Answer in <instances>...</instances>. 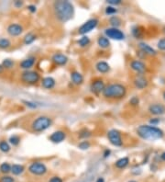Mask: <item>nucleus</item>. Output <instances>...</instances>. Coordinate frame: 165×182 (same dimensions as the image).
Here are the masks:
<instances>
[{"instance_id": "nucleus-1", "label": "nucleus", "mask_w": 165, "mask_h": 182, "mask_svg": "<svg viewBox=\"0 0 165 182\" xmlns=\"http://www.w3.org/2000/svg\"><path fill=\"white\" fill-rule=\"evenodd\" d=\"M53 10L57 19L63 23H65L72 19L74 15L73 5L69 1H55L53 3Z\"/></svg>"}, {"instance_id": "nucleus-2", "label": "nucleus", "mask_w": 165, "mask_h": 182, "mask_svg": "<svg viewBox=\"0 0 165 182\" xmlns=\"http://www.w3.org/2000/svg\"><path fill=\"white\" fill-rule=\"evenodd\" d=\"M137 133L141 139L147 141L160 140L164 136V132L162 129L152 125H139L137 128Z\"/></svg>"}, {"instance_id": "nucleus-3", "label": "nucleus", "mask_w": 165, "mask_h": 182, "mask_svg": "<svg viewBox=\"0 0 165 182\" xmlns=\"http://www.w3.org/2000/svg\"><path fill=\"white\" fill-rule=\"evenodd\" d=\"M103 97L108 99H121L127 95V87L120 83H113L105 86Z\"/></svg>"}, {"instance_id": "nucleus-4", "label": "nucleus", "mask_w": 165, "mask_h": 182, "mask_svg": "<svg viewBox=\"0 0 165 182\" xmlns=\"http://www.w3.org/2000/svg\"><path fill=\"white\" fill-rule=\"evenodd\" d=\"M52 118L42 115V116H39L38 118H36L31 123V128L34 132L36 133H40L43 132L45 130H47L48 128H50V126H52Z\"/></svg>"}, {"instance_id": "nucleus-5", "label": "nucleus", "mask_w": 165, "mask_h": 182, "mask_svg": "<svg viewBox=\"0 0 165 182\" xmlns=\"http://www.w3.org/2000/svg\"><path fill=\"white\" fill-rule=\"evenodd\" d=\"M107 138L109 143L114 146H122L123 140L121 136V133L116 129H111L107 132Z\"/></svg>"}, {"instance_id": "nucleus-6", "label": "nucleus", "mask_w": 165, "mask_h": 182, "mask_svg": "<svg viewBox=\"0 0 165 182\" xmlns=\"http://www.w3.org/2000/svg\"><path fill=\"white\" fill-rule=\"evenodd\" d=\"M98 19H91L89 20H87L86 22H85L78 30V33L81 35H85L88 32H92L94 29L97 28V26L98 25Z\"/></svg>"}, {"instance_id": "nucleus-7", "label": "nucleus", "mask_w": 165, "mask_h": 182, "mask_svg": "<svg viewBox=\"0 0 165 182\" xmlns=\"http://www.w3.org/2000/svg\"><path fill=\"white\" fill-rule=\"evenodd\" d=\"M40 75L36 71L27 70L21 74V80L27 84H36L39 81Z\"/></svg>"}, {"instance_id": "nucleus-8", "label": "nucleus", "mask_w": 165, "mask_h": 182, "mask_svg": "<svg viewBox=\"0 0 165 182\" xmlns=\"http://www.w3.org/2000/svg\"><path fill=\"white\" fill-rule=\"evenodd\" d=\"M29 171L35 176H42L47 172V167L41 162H33L29 167Z\"/></svg>"}, {"instance_id": "nucleus-9", "label": "nucleus", "mask_w": 165, "mask_h": 182, "mask_svg": "<svg viewBox=\"0 0 165 182\" xmlns=\"http://www.w3.org/2000/svg\"><path fill=\"white\" fill-rule=\"evenodd\" d=\"M105 34L106 38H110L116 40H122L125 39V34L123 33V32H121L118 28H107L105 31Z\"/></svg>"}, {"instance_id": "nucleus-10", "label": "nucleus", "mask_w": 165, "mask_h": 182, "mask_svg": "<svg viewBox=\"0 0 165 182\" xmlns=\"http://www.w3.org/2000/svg\"><path fill=\"white\" fill-rule=\"evenodd\" d=\"M105 87V85L104 80H102V79H97V80L93 81V83L91 84L90 89H91V91L94 94L98 95L100 93H103Z\"/></svg>"}, {"instance_id": "nucleus-11", "label": "nucleus", "mask_w": 165, "mask_h": 182, "mask_svg": "<svg viewBox=\"0 0 165 182\" xmlns=\"http://www.w3.org/2000/svg\"><path fill=\"white\" fill-rule=\"evenodd\" d=\"M130 68L133 71H135L136 73L139 74H144L147 70V67H146L145 64L143 62L139 61V60H133L130 63Z\"/></svg>"}, {"instance_id": "nucleus-12", "label": "nucleus", "mask_w": 165, "mask_h": 182, "mask_svg": "<svg viewBox=\"0 0 165 182\" xmlns=\"http://www.w3.org/2000/svg\"><path fill=\"white\" fill-rule=\"evenodd\" d=\"M66 138L65 132L64 131H56L54 133H52L50 136V141H52L54 144H60L62 142H64Z\"/></svg>"}, {"instance_id": "nucleus-13", "label": "nucleus", "mask_w": 165, "mask_h": 182, "mask_svg": "<svg viewBox=\"0 0 165 182\" xmlns=\"http://www.w3.org/2000/svg\"><path fill=\"white\" fill-rule=\"evenodd\" d=\"M149 112L152 115L155 116H161L165 114V107L162 104L159 103H154V104H151L149 107Z\"/></svg>"}, {"instance_id": "nucleus-14", "label": "nucleus", "mask_w": 165, "mask_h": 182, "mask_svg": "<svg viewBox=\"0 0 165 182\" xmlns=\"http://www.w3.org/2000/svg\"><path fill=\"white\" fill-rule=\"evenodd\" d=\"M22 32H23V28H22V26L19 25V24L13 23V24H10V25L7 27V33H8L10 36H19Z\"/></svg>"}, {"instance_id": "nucleus-15", "label": "nucleus", "mask_w": 165, "mask_h": 182, "mask_svg": "<svg viewBox=\"0 0 165 182\" xmlns=\"http://www.w3.org/2000/svg\"><path fill=\"white\" fill-rule=\"evenodd\" d=\"M133 83L138 89H144L149 86V81L142 74H138V76H136Z\"/></svg>"}, {"instance_id": "nucleus-16", "label": "nucleus", "mask_w": 165, "mask_h": 182, "mask_svg": "<svg viewBox=\"0 0 165 182\" xmlns=\"http://www.w3.org/2000/svg\"><path fill=\"white\" fill-rule=\"evenodd\" d=\"M138 46L139 50H140L141 52H143L146 55L154 56V55L157 54V51H156L154 48H152L151 45H149V44H147V43H145V42H139V43L138 44Z\"/></svg>"}, {"instance_id": "nucleus-17", "label": "nucleus", "mask_w": 165, "mask_h": 182, "mask_svg": "<svg viewBox=\"0 0 165 182\" xmlns=\"http://www.w3.org/2000/svg\"><path fill=\"white\" fill-rule=\"evenodd\" d=\"M52 61L57 66H65L68 62V57L63 53H55L52 55Z\"/></svg>"}, {"instance_id": "nucleus-18", "label": "nucleus", "mask_w": 165, "mask_h": 182, "mask_svg": "<svg viewBox=\"0 0 165 182\" xmlns=\"http://www.w3.org/2000/svg\"><path fill=\"white\" fill-rule=\"evenodd\" d=\"M36 62V57L35 56H30L26 59H24L21 63H20V67L22 69H25L26 71L30 68H31L34 64Z\"/></svg>"}, {"instance_id": "nucleus-19", "label": "nucleus", "mask_w": 165, "mask_h": 182, "mask_svg": "<svg viewBox=\"0 0 165 182\" xmlns=\"http://www.w3.org/2000/svg\"><path fill=\"white\" fill-rule=\"evenodd\" d=\"M55 79L51 76H46L41 80V86L46 89H52L55 87Z\"/></svg>"}, {"instance_id": "nucleus-20", "label": "nucleus", "mask_w": 165, "mask_h": 182, "mask_svg": "<svg viewBox=\"0 0 165 182\" xmlns=\"http://www.w3.org/2000/svg\"><path fill=\"white\" fill-rule=\"evenodd\" d=\"M71 79L72 81L73 84L77 85V86H80L84 83V76L83 74L77 71H73L71 73Z\"/></svg>"}, {"instance_id": "nucleus-21", "label": "nucleus", "mask_w": 165, "mask_h": 182, "mask_svg": "<svg viewBox=\"0 0 165 182\" xmlns=\"http://www.w3.org/2000/svg\"><path fill=\"white\" fill-rule=\"evenodd\" d=\"M130 164V158L128 156H124L119 158L116 163H115V167L118 169H123L126 167H128Z\"/></svg>"}, {"instance_id": "nucleus-22", "label": "nucleus", "mask_w": 165, "mask_h": 182, "mask_svg": "<svg viewBox=\"0 0 165 182\" xmlns=\"http://www.w3.org/2000/svg\"><path fill=\"white\" fill-rule=\"evenodd\" d=\"M96 68H97V70L98 71L99 73L102 74L107 73V72L110 70L109 65H108L106 62H104V61H100V62H98V63L96 65Z\"/></svg>"}, {"instance_id": "nucleus-23", "label": "nucleus", "mask_w": 165, "mask_h": 182, "mask_svg": "<svg viewBox=\"0 0 165 182\" xmlns=\"http://www.w3.org/2000/svg\"><path fill=\"white\" fill-rule=\"evenodd\" d=\"M25 168L22 165H19V164H14L13 166H11V172L13 173V175L19 176L20 174H22L24 172Z\"/></svg>"}, {"instance_id": "nucleus-24", "label": "nucleus", "mask_w": 165, "mask_h": 182, "mask_svg": "<svg viewBox=\"0 0 165 182\" xmlns=\"http://www.w3.org/2000/svg\"><path fill=\"white\" fill-rule=\"evenodd\" d=\"M97 44L99 45V47H101L103 49H106L110 46V41L106 37L100 36L97 39Z\"/></svg>"}, {"instance_id": "nucleus-25", "label": "nucleus", "mask_w": 165, "mask_h": 182, "mask_svg": "<svg viewBox=\"0 0 165 182\" xmlns=\"http://www.w3.org/2000/svg\"><path fill=\"white\" fill-rule=\"evenodd\" d=\"M109 23L110 25L112 26V28H118L121 25L122 23V20L118 16H112L110 19H109Z\"/></svg>"}, {"instance_id": "nucleus-26", "label": "nucleus", "mask_w": 165, "mask_h": 182, "mask_svg": "<svg viewBox=\"0 0 165 182\" xmlns=\"http://www.w3.org/2000/svg\"><path fill=\"white\" fill-rule=\"evenodd\" d=\"M14 65H15L14 61L11 60V59H8V58L3 60V62H2V66L6 69H11V68H13L14 67Z\"/></svg>"}, {"instance_id": "nucleus-27", "label": "nucleus", "mask_w": 165, "mask_h": 182, "mask_svg": "<svg viewBox=\"0 0 165 182\" xmlns=\"http://www.w3.org/2000/svg\"><path fill=\"white\" fill-rule=\"evenodd\" d=\"M132 34L134 35V37H135L136 39H141L142 36H143V32L140 30L139 27L135 26V27L132 29Z\"/></svg>"}, {"instance_id": "nucleus-28", "label": "nucleus", "mask_w": 165, "mask_h": 182, "mask_svg": "<svg viewBox=\"0 0 165 182\" xmlns=\"http://www.w3.org/2000/svg\"><path fill=\"white\" fill-rule=\"evenodd\" d=\"M11 46V42L8 39L0 38V49H7Z\"/></svg>"}, {"instance_id": "nucleus-29", "label": "nucleus", "mask_w": 165, "mask_h": 182, "mask_svg": "<svg viewBox=\"0 0 165 182\" xmlns=\"http://www.w3.org/2000/svg\"><path fill=\"white\" fill-rule=\"evenodd\" d=\"M77 43L80 47H86L90 43V39L87 36H83L77 41Z\"/></svg>"}, {"instance_id": "nucleus-30", "label": "nucleus", "mask_w": 165, "mask_h": 182, "mask_svg": "<svg viewBox=\"0 0 165 182\" xmlns=\"http://www.w3.org/2000/svg\"><path fill=\"white\" fill-rule=\"evenodd\" d=\"M36 38H37V36L34 34V33H28L26 36H25V38H24V43L25 44H31V43H32L33 41L36 40Z\"/></svg>"}, {"instance_id": "nucleus-31", "label": "nucleus", "mask_w": 165, "mask_h": 182, "mask_svg": "<svg viewBox=\"0 0 165 182\" xmlns=\"http://www.w3.org/2000/svg\"><path fill=\"white\" fill-rule=\"evenodd\" d=\"M10 146L7 142L6 141H1L0 142V151L3 153H8L10 151Z\"/></svg>"}, {"instance_id": "nucleus-32", "label": "nucleus", "mask_w": 165, "mask_h": 182, "mask_svg": "<svg viewBox=\"0 0 165 182\" xmlns=\"http://www.w3.org/2000/svg\"><path fill=\"white\" fill-rule=\"evenodd\" d=\"M0 171L4 174H7L11 172V166L8 163H3L0 166Z\"/></svg>"}, {"instance_id": "nucleus-33", "label": "nucleus", "mask_w": 165, "mask_h": 182, "mask_svg": "<svg viewBox=\"0 0 165 182\" xmlns=\"http://www.w3.org/2000/svg\"><path fill=\"white\" fill-rule=\"evenodd\" d=\"M91 135H92L91 132L87 129H84L79 133V137L82 138V139H86V138L90 137Z\"/></svg>"}, {"instance_id": "nucleus-34", "label": "nucleus", "mask_w": 165, "mask_h": 182, "mask_svg": "<svg viewBox=\"0 0 165 182\" xmlns=\"http://www.w3.org/2000/svg\"><path fill=\"white\" fill-rule=\"evenodd\" d=\"M9 143H10L13 146H19V143H20V138H19L18 135H12V136L9 138Z\"/></svg>"}, {"instance_id": "nucleus-35", "label": "nucleus", "mask_w": 165, "mask_h": 182, "mask_svg": "<svg viewBox=\"0 0 165 182\" xmlns=\"http://www.w3.org/2000/svg\"><path fill=\"white\" fill-rule=\"evenodd\" d=\"M90 146L91 144L88 141H82L78 144V148H80L81 150H87L88 148H90Z\"/></svg>"}, {"instance_id": "nucleus-36", "label": "nucleus", "mask_w": 165, "mask_h": 182, "mask_svg": "<svg viewBox=\"0 0 165 182\" xmlns=\"http://www.w3.org/2000/svg\"><path fill=\"white\" fill-rule=\"evenodd\" d=\"M117 12H118V9L115 8V7L112 6H106V8H105V14H106V15H115Z\"/></svg>"}, {"instance_id": "nucleus-37", "label": "nucleus", "mask_w": 165, "mask_h": 182, "mask_svg": "<svg viewBox=\"0 0 165 182\" xmlns=\"http://www.w3.org/2000/svg\"><path fill=\"white\" fill-rule=\"evenodd\" d=\"M130 104L131 106H133V107L138 106V104H139V99H138V97H137V96L132 97L131 99H130Z\"/></svg>"}, {"instance_id": "nucleus-38", "label": "nucleus", "mask_w": 165, "mask_h": 182, "mask_svg": "<svg viewBox=\"0 0 165 182\" xmlns=\"http://www.w3.org/2000/svg\"><path fill=\"white\" fill-rule=\"evenodd\" d=\"M157 47H158V49L161 50V51H165V37L164 38H163V39H161V40L158 41Z\"/></svg>"}, {"instance_id": "nucleus-39", "label": "nucleus", "mask_w": 165, "mask_h": 182, "mask_svg": "<svg viewBox=\"0 0 165 182\" xmlns=\"http://www.w3.org/2000/svg\"><path fill=\"white\" fill-rule=\"evenodd\" d=\"M0 182H15V180L10 176H4L0 179Z\"/></svg>"}, {"instance_id": "nucleus-40", "label": "nucleus", "mask_w": 165, "mask_h": 182, "mask_svg": "<svg viewBox=\"0 0 165 182\" xmlns=\"http://www.w3.org/2000/svg\"><path fill=\"white\" fill-rule=\"evenodd\" d=\"M22 102L29 108H31V109H36L37 108V104L34 103V102H31V101H27V100H22Z\"/></svg>"}, {"instance_id": "nucleus-41", "label": "nucleus", "mask_w": 165, "mask_h": 182, "mask_svg": "<svg viewBox=\"0 0 165 182\" xmlns=\"http://www.w3.org/2000/svg\"><path fill=\"white\" fill-rule=\"evenodd\" d=\"M160 122H161L160 118H151V119L150 120V123H151L152 126H156V125H158Z\"/></svg>"}, {"instance_id": "nucleus-42", "label": "nucleus", "mask_w": 165, "mask_h": 182, "mask_svg": "<svg viewBox=\"0 0 165 182\" xmlns=\"http://www.w3.org/2000/svg\"><path fill=\"white\" fill-rule=\"evenodd\" d=\"M106 2H107V4L111 5L112 6H118V5H120V4L122 3V1H121V0H107Z\"/></svg>"}, {"instance_id": "nucleus-43", "label": "nucleus", "mask_w": 165, "mask_h": 182, "mask_svg": "<svg viewBox=\"0 0 165 182\" xmlns=\"http://www.w3.org/2000/svg\"><path fill=\"white\" fill-rule=\"evenodd\" d=\"M49 182H64V181H63V180H62L60 177H52V178H51V179H50Z\"/></svg>"}, {"instance_id": "nucleus-44", "label": "nucleus", "mask_w": 165, "mask_h": 182, "mask_svg": "<svg viewBox=\"0 0 165 182\" xmlns=\"http://www.w3.org/2000/svg\"><path fill=\"white\" fill-rule=\"evenodd\" d=\"M23 4H24V2H23V1H19V0H17V1L14 2V6H15L16 7H19V8L20 6H22Z\"/></svg>"}, {"instance_id": "nucleus-45", "label": "nucleus", "mask_w": 165, "mask_h": 182, "mask_svg": "<svg viewBox=\"0 0 165 182\" xmlns=\"http://www.w3.org/2000/svg\"><path fill=\"white\" fill-rule=\"evenodd\" d=\"M27 8H28V10H30L31 13H35V12H36V10H37L36 6H35L34 5H29Z\"/></svg>"}, {"instance_id": "nucleus-46", "label": "nucleus", "mask_w": 165, "mask_h": 182, "mask_svg": "<svg viewBox=\"0 0 165 182\" xmlns=\"http://www.w3.org/2000/svg\"><path fill=\"white\" fill-rule=\"evenodd\" d=\"M110 154H111V151H110L109 149H105V150L104 151V154H103V155H104V158H106V157H108V156L110 155Z\"/></svg>"}, {"instance_id": "nucleus-47", "label": "nucleus", "mask_w": 165, "mask_h": 182, "mask_svg": "<svg viewBox=\"0 0 165 182\" xmlns=\"http://www.w3.org/2000/svg\"><path fill=\"white\" fill-rule=\"evenodd\" d=\"M161 159H162L163 161H165V151L161 154Z\"/></svg>"}, {"instance_id": "nucleus-48", "label": "nucleus", "mask_w": 165, "mask_h": 182, "mask_svg": "<svg viewBox=\"0 0 165 182\" xmlns=\"http://www.w3.org/2000/svg\"><path fill=\"white\" fill-rule=\"evenodd\" d=\"M97 182H105V180H104L103 178H98Z\"/></svg>"}, {"instance_id": "nucleus-49", "label": "nucleus", "mask_w": 165, "mask_h": 182, "mask_svg": "<svg viewBox=\"0 0 165 182\" xmlns=\"http://www.w3.org/2000/svg\"><path fill=\"white\" fill-rule=\"evenodd\" d=\"M3 70H4V67H3L2 64H0V73H2V72H3Z\"/></svg>"}, {"instance_id": "nucleus-50", "label": "nucleus", "mask_w": 165, "mask_h": 182, "mask_svg": "<svg viewBox=\"0 0 165 182\" xmlns=\"http://www.w3.org/2000/svg\"><path fill=\"white\" fill-rule=\"evenodd\" d=\"M163 99L165 100V90L163 91Z\"/></svg>"}, {"instance_id": "nucleus-51", "label": "nucleus", "mask_w": 165, "mask_h": 182, "mask_svg": "<svg viewBox=\"0 0 165 182\" xmlns=\"http://www.w3.org/2000/svg\"><path fill=\"white\" fill-rule=\"evenodd\" d=\"M163 33H164V34H165V27H164V28H163Z\"/></svg>"}, {"instance_id": "nucleus-52", "label": "nucleus", "mask_w": 165, "mask_h": 182, "mask_svg": "<svg viewBox=\"0 0 165 182\" xmlns=\"http://www.w3.org/2000/svg\"><path fill=\"white\" fill-rule=\"evenodd\" d=\"M129 182H138V181H136V180H130Z\"/></svg>"}]
</instances>
